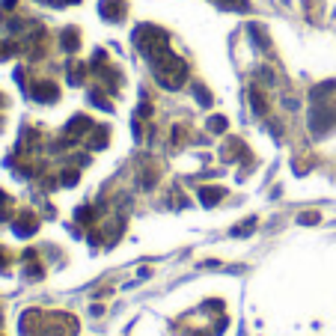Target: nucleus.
<instances>
[{
  "mask_svg": "<svg viewBox=\"0 0 336 336\" xmlns=\"http://www.w3.org/2000/svg\"><path fill=\"white\" fill-rule=\"evenodd\" d=\"M149 63H152V71H155V77H158V83L164 89H179L185 83V77H188L185 60H179L176 54H170V48L164 54H158L155 60H149Z\"/></svg>",
  "mask_w": 336,
  "mask_h": 336,
  "instance_id": "f257e3e1",
  "label": "nucleus"
},
{
  "mask_svg": "<svg viewBox=\"0 0 336 336\" xmlns=\"http://www.w3.org/2000/svg\"><path fill=\"white\" fill-rule=\"evenodd\" d=\"M167 42H170V36H167L161 27L143 24V27L134 30V45H137V51H140L146 60H155L158 54H164V51H167Z\"/></svg>",
  "mask_w": 336,
  "mask_h": 336,
  "instance_id": "f03ea898",
  "label": "nucleus"
},
{
  "mask_svg": "<svg viewBox=\"0 0 336 336\" xmlns=\"http://www.w3.org/2000/svg\"><path fill=\"white\" fill-rule=\"evenodd\" d=\"M33 98H36V101H42V104H48V101H57V98H60V92H57V86H54V83L39 80V83H33Z\"/></svg>",
  "mask_w": 336,
  "mask_h": 336,
  "instance_id": "7ed1b4c3",
  "label": "nucleus"
},
{
  "mask_svg": "<svg viewBox=\"0 0 336 336\" xmlns=\"http://www.w3.org/2000/svg\"><path fill=\"white\" fill-rule=\"evenodd\" d=\"M12 229H15V235L27 238V235H33V232L39 229V220H36V214H30V211H27L24 217H18V220H15V226H12Z\"/></svg>",
  "mask_w": 336,
  "mask_h": 336,
  "instance_id": "20e7f679",
  "label": "nucleus"
},
{
  "mask_svg": "<svg viewBox=\"0 0 336 336\" xmlns=\"http://www.w3.org/2000/svg\"><path fill=\"white\" fill-rule=\"evenodd\" d=\"M101 15H104L107 21H119V18L125 15V6H122L119 0H101Z\"/></svg>",
  "mask_w": 336,
  "mask_h": 336,
  "instance_id": "39448f33",
  "label": "nucleus"
},
{
  "mask_svg": "<svg viewBox=\"0 0 336 336\" xmlns=\"http://www.w3.org/2000/svg\"><path fill=\"white\" fill-rule=\"evenodd\" d=\"M89 128H92V122H89L86 116H74V119L68 122V134H71V137H80V134H86Z\"/></svg>",
  "mask_w": 336,
  "mask_h": 336,
  "instance_id": "423d86ee",
  "label": "nucleus"
},
{
  "mask_svg": "<svg viewBox=\"0 0 336 336\" xmlns=\"http://www.w3.org/2000/svg\"><path fill=\"white\" fill-rule=\"evenodd\" d=\"M200 200H202V205H214V202H220L223 200V188H202L200 191Z\"/></svg>",
  "mask_w": 336,
  "mask_h": 336,
  "instance_id": "0eeeda50",
  "label": "nucleus"
},
{
  "mask_svg": "<svg viewBox=\"0 0 336 336\" xmlns=\"http://www.w3.org/2000/svg\"><path fill=\"white\" fill-rule=\"evenodd\" d=\"M77 45H80L77 30H63V48L66 51H77Z\"/></svg>",
  "mask_w": 336,
  "mask_h": 336,
  "instance_id": "6e6552de",
  "label": "nucleus"
},
{
  "mask_svg": "<svg viewBox=\"0 0 336 336\" xmlns=\"http://www.w3.org/2000/svg\"><path fill=\"white\" fill-rule=\"evenodd\" d=\"M89 146H92V149H104V146H107V128H98V131H92V140H89Z\"/></svg>",
  "mask_w": 336,
  "mask_h": 336,
  "instance_id": "1a4fd4ad",
  "label": "nucleus"
},
{
  "mask_svg": "<svg viewBox=\"0 0 336 336\" xmlns=\"http://www.w3.org/2000/svg\"><path fill=\"white\" fill-rule=\"evenodd\" d=\"M334 89H336V83H334V80H328V83H322L319 89H313V101H322V98H325L328 92H334Z\"/></svg>",
  "mask_w": 336,
  "mask_h": 336,
  "instance_id": "9d476101",
  "label": "nucleus"
},
{
  "mask_svg": "<svg viewBox=\"0 0 336 336\" xmlns=\"http://www.w3.org/2000/svg\"><path fill=\"white\" fill-rule=\"evenodd\" d=\"M68 83H83V66H68Z\"/></svg>",
  "mask_w": 336,
  "mask_h": 336,
  "instance_id": "9b49d317",
  "label": "nucleus"
},
{
  "mask_svg": "<svg viewBox=\"0 0 336 336\" xmlns=\"http://www.w3.org/2000/svg\"><path fill=\"white\" fill-rule=\"evenodd\" d=\"M208 131L223 134V131H226V119H223V116H211V119H208Z\"/></svg>",
  "mask_w": 336,
  "mask_h": 336,
  "instance_id": "f8f14e48",
  "label": "nucleus"
},
{
  "mask_svg": "<svg viewBox=\"0 0 336 336\" xmlns=\"http://www.w3.org/2000/svg\"><path fill=\"white\" fill-rule=\"evenodd\" d=\"M194 95H197V101H200V104H211V95L205 92V86H202V83H194Z\"/></svg>",
  "mask_w": 336,
  "mask_h": 336,
  "instance_id": "ddd939ff",
  "label": "nucleus"
},
{
  "mask_svg": "<svg viewBox=\"0 0 336 336\" xmlns=\"http://www.w3.org/2000/svg\"><path fill=\"white\" fill-rule=\"evenodd\" d=\"M253 226H256V217H250L247 223H241V226H235V232H232V235H250V232H253Z\"/></svg>",
  "mask_w": 336,
  "mask_h": 336,
  "instance_id": "4468645a",
  "label": "nucleus"
},
{
  "mask_svg": "<svg viewBox=\"0 0 336 336\" xmlns=\"http://www.w3.org/2000/svg\"><path fill=\"white\" fill-rule=\"evenodd\" d=\"M250 98H253V110L262 116V113H265V98H259V92H256V89L250 92Z\"/></svg>",
  "mask_w": 336,
  "mask_h": 336,
  "instance_id": "2eb2a0df",
  "label": "nucleus"
},
{
  "mask_svg": "<svg viewBox=\"0 0 336 336\" xmlns=\"http://www.w3.org/2000/svg\"><path fill=\"white\" fill-rule=\"evenodd\" d=\"M217 3L226 6V9H241V12L247 9V0H217Z\"/></svg>",
  "mask_w": 336,
  "mask_h": 336,
  "instance_id": "dca6fc26",
  "label": "nucleus"
},
{
  "mask_svg": "<svg viewBox=\"0 0 336 336\" xmlns=\"http://www.w3.org/2000/svg\"><path fill=\"white\" fill-rule=\"evenodd\" d=\"M89 101H92V104H98L101 110H110V101H104V98H101L98 92H89Z\"/></svg>",
  "mask_w": 336,
  "mask_h": 336,
  "instance_id": "f3484780",
  "label": "nucleus"
},
{
  "mask_svg": "<svg viewBox=\"0 0 336 336\" xmlns=\"http://www.w3.org/2000/svg\"><path fill=\"white\" fill-rule=\"evenodd\" d=\"M298 220H301L304 226H307V223H319V214H316V211H307V214H301Z\"/></svg>",
  "mask_w": 336,
  "mask_h": 336,
  "instance_id": "a211bd4d",
  "label": "nucleus"
},
{
  "mask_svg": "<svg viewBox=\"0 0 336 336\" xmlns=\"http://www.w3.org/2000/svg\"><path fill=\"white\" fill-rule=\"evenodd\" d=\"M77 220H83V223H86V220H92V211H89L86 205H83V208H77Z\"/></svg>",
  "mask_w": 336,
  "mask_h": 336,
  "instance_id": "6ab92c4d",
  "label": "nucleus"
},
{
  "mask_svg": "<svg viewBox=\"0 0 336 336\" xmlns=\"http://www.w3.org/2000/svg\"><path fill=\"white\" fill-rule=\"evenodd\" d=\"M74 182H77V173H63V185H68V188H71Z\"/></svg>",
  "mask_w": 336,
  "mask_h": 336,
  "instance_id": "aec40b11",
  "label": "nucleus"
},
{
  "mask_svg": "<svg viewBox=\"0 0 336 336\" xmlns=\"http://www.w3.org/2000/svg\"><path fill=\"white\" fill-rule=\"evenodd\" d=\"M15 6V0H3V9H12Z\"/></svg>",
  "mask_w": 336,
  "mask_h": 336,
  "instance_id": "412c9836",
  "label": "nucleus"
}]
</instances>
